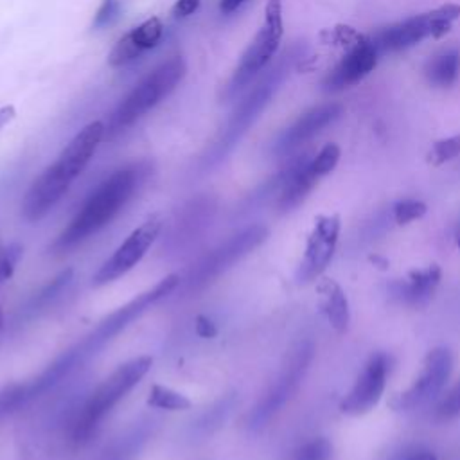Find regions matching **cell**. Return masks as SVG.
Here are the masks:
<instances>
[{
  "mask_svg": "<svg viewBox=\"0 0 460 460\" xmlns=\"http://www.w3.org/2000/svg\"><path fill=\"white\" fill-rule=\"evenodd\" d=\"M178 286L180 277L176 273H171L160 279L153 288L138 293L129 302L106 314L88 334H84L75 345H72L59 358H56L38 377H34L31 383H25L27 399L32 401L45 394L47 390L54 388L63 379H66L70 374H74L77 368L88 363L93 356H97L110 341H113L147 309H151L162 298L169 296Z\"/></svg>",
  "mask_w": 460,
  "mask_h": 460,
  "instance_id": "6da1fadb",
  "label": "cell"
},
{
  "mask_svg": "<svg viewBox=\"0 0 460 460\" xmlns=\"http://www.w3.org/2000/svg\"><path fill=\"white\" fill-rule=\"evenodd\" d=\"M149 174V162H133L106 176L59 232L52 243V252L65 253L99 234L135 198Z\"/></svg>",
  "mask_w": 460,
  "mask_h": 460,
  "instance_id": "7a4b0ae2",
  "label": "cell"
},
{
  "mask_svg": "<svg viewBox=\"0 0 460 460\" xmlns=\"http://www.w3.org/2000/svg\"><path fill=\"white\" fill-rule=\"evenodd\" d=\"M104 122H88L72 137L59 156L32 181L22 203V214L27 221H40L54 208L95 155L104 138Z\"/></svg>",
  "mask_w": 460,
  "mask_h": 460,
  "instance_id": "3957f363",
  "label": "cell"
},
{
  "mask_svg": "<svg viewBox=\"0 0 460 460\" xmlns=\"http://www.w3.org/2000/svg\"><path fill=\"white\" fill-rule=\"evenodd\" d=\"M300 58L296 49H291L282 56V59L270 68L257 84L239 101L235 110L232 111L230 119L226 120L225 128L217 135V138L212 142V146L205 151L201 158V169H212L217 164H221L239 144V140L246 135V131L253 126V122L259 119L262 110L268 106L275 92L284 83L286 75L289 74V68L293 66V61Z\"/></svg>",
  "mask_w": 460,
  "mask_h": 460,
  "instance_id": "277c9868",
  "label": "cell"
},
{
  "mask_svg": "<svg viewBox=\"0 0 460 460\" xmlns=\"http://www.w3.org/2000/svg\"><path fill=\"white\" fill-rule=\"evenodd\" d=\"M151 365V356H137L119 365L106 379H102L101 385L88 395L84 404L75 413V419L70 426V440L75 446L86 444L92 438V435L97 433L102 420L111 413V410L149 372Z\"/></svg>",
  "mask_w": 460,
  "mask_h": 460,
  "instance_id": "5b68a950",
  "label": "cell"
},
{
  "mask_svg": "<svg viewBox=\"0 0 460 460\" xmlns=\"http://www.w3.org/2000/svg\"><path fill=\"white\" fill-rule=\"evenodd\" d=\"M185 72L187 65L181 56H172L155 66L111 111L108 124H104V138L111 140L140 120L180 84Z\"/></svg>",
  "mask_w": 460,
  "mask_h": 460,
  "instance_id": "8992f818",
  "label": "cell"
},
{
  "mask_svg": "<svg viewBox=\"0 0 460 460\" xmlns=\"http://www.w3.org/2000/svg\"><path fill=\"white\" fill-rule=\"evenodd\" d=\"M270 235L268 226L264 225H248L239 232L228 235L225 241L216 244L205 255H201L187 271L183 282L180 279V286L185 295L205 289L216 279H219L225 271H228L234 264L259 248Z\"/></svg>",
  "mask_w": 460,
  "mask_h": 460,
  "instance_id": "52a82bcc",
  "label": "cell"
},
{
  "mask_svg": "<svg viewBox=\"0 0 460 460\" xmlns=\"http://www.w3.org/2000/svg\"><path fill=\"white\" fill-rule=\"evenodd\" d=\"M313 356L314 345L311 340H302L293 347L277 377L271 381L268 390L262 394V397L257 401L248 415V428L252 431L262 429L289 402V399L300 388L313 361Z\"/></svg>",
  "mask_w": 460,
  "mask_h": 460,
  "instance_id": "ba28073f",
  "label": "cell"
},
{
  "mask_svg": "<svg viewBox=\"0 0 460 460\" xmlns=\"http://www.w3.org/2000/svg\"><path fill=\"white\" fill-rule=\"evenodd\" d=\"M284 34V20H282V2L268 0L264 7V22L246 50L243 52L232 77L225 84L221 97L232 99L237 95L262 68L270 63L275 52L280 47V40Z\"/></svg>",
  "mask_w": 460,
  "mask_h": 460,
  "instance_id": "9c48e42d",
  "label": "cell"
},
{
  "mask_svg": "<svg viewBox=\"0 0 460 460\" xmlns=\"http://www.w3.org/2000/svg\"><path fill=\"white\" fill-rule=\"evenodd\" d=\"M460 18L458 4H444L428 13L410 16L377 31L372 38L379 54L397 52L420 43L426 38H442L451 31L455 20Z\"/></svg>",
  "mask_w": 460,
  "mask_h": 460,
  "instance_id": "30bf717a",
  "label": "cell"
},
{
  "mask_svg": "<svg viewBox=\"0 0 460 460\" xmlns=\"http://www.w3.org/2000/svg\"><path fill=\"white\" fill-rule=\"evenodd\" d=\"M453 372V354L447 347L431 349L422 361L419 376L413 383L395 394L390 401V406L395 411H411L422 408L435 401L444 390L449 376Z\"/></svg>",
  "mask_w": 460,
  "mask_h": 460,
  "instance_id": "8fae6325",
  "label": "cell"
},
{
  "mask_svg": "<svg viewBox=\"0 0 460 460\" xmlns=\"http://www.w3.org/2000/svg\"><path fill=\"white\" fill-rule=\"evenodd\" d=\"M162 228L164 221L158 214H153L144 223H140L99 266L92 279L93 286H106L131 271L144 259L153 243L158 239Z\"/></svg>",
  "mask_w": 460,
  "mask_h": 460,
  "instance_id": "7c38bea8",
  "label": "cell"
},
{
  "mask_svg": "<svg viewBox=\"0 0 460 460\" xmlns=\"http://www.w3.org/2000/svg\"><path fill=\"white\" fill-rule=\"evenodd\" d=\"M390 370L392 356L381 350L374 352L363 365L352 388L340 401V411L350 417H359L372 411L383 397Z\"/></svg>",
  "mask_w": 460,
  "mask_h": 460,
  "instance_id": "4fadbf2b",
  "label": "cell"
},
{
  "mask_svg": "<svg viewBox=\"0 0 460 460\" xmlns=\"http://www.w3.org/2000/svg\"><path fill=\"white\" fill-rule=\"evenodd\" d=\"M341 230L338 214H320L307 235L302 261L296 270V282L307 284L318 279L334 257Z\"/></svg>",
  "mask_w": 460,
  "mask_h": 460,
  "instance_id": "5bb4252c",
  "label": "cell"
},
{
  "mask_svg": "<svg viewBox=\"0 0 460 460\" xmlns=\"http://www.w3.org/2000/svg\"><path fill=\"white\" fill-rule=\"evenodd\" d=\"M379 50L372 38L365 36L359 43L350 47L336 66L323 77L322 86L325 92H340L363 81L377 65Z\"/></svg>",
  "mask_w": 460,
  "mask_h": 460,
  "instance_id": "9a60e30c",
  "label": "cell"
},
{
  "mask_svg": "<svg viewBox=\"0 0 460 460\" xmlns=\"http://www.w3.org/2000/svg\"><path fill=\"white\" fill-rule=\"evenodd\" d=\"M216 214V201L210 196H198L187 201L172 219L167 234V248L178 252L192 244L210 226Z\"/></svg>",
  "mask_w": 460,
  "mask_h": 460,
  "instance_id": "2e32d148",
  "label": "cell"
},
{
  "mask_svg": "<svg viewBox=\"0 0 460 460\" xmlns=\"http://www.w3.org/2000/svg\"><path fill=\"white\" fill-rule=\"evenodd\" d=\"M341 111H343V106L340 102H325L307 110L279 135L275 142V153L286 155L300 147L302 144L311 140L314 135H318L323 128H327L336 119H340Z\"/></svg>",
  "mask_w": 460,
  "mask_h": 460,
  "instance_id": "e0dca14e",
  "label": "cell"
},
{
  "mask_svg": "<svg viewBox=\"0 0 460 460\" xmlns=\"http://www.w3.org/2000/svg\"><path fill=\"white\" fill-rule=\"evenodd\" d=\"M442 279V270L438 264H428L422 268L410 270L406 277L395 279L388 284L390 298L408 307H422L426 305Z\"/></svg>",
  "mask_w": 460,
  "mask_h": 460,
  "instance_id": "ac0fdd59",
  "label": "cell"
},
{
  "mask_svg": "<svg viewBox=\"0 0 460 460\" xmlns=\"http://www.w3.org/2000/svg\"><path fill=\"white\" fill-rule=\"evenodd\" d=\"M162 32H164V25L160 18L153 16L144 20L142 23L128 31L122 38H119V41L113 45L108 56V63L117 68L135 61L142 52L153 49L160 41Z\"/></svg>",
  "mask_w": 460,
  "mask_h": 460,
  "instance_id": "d6986e66",
  "label": "cell"
},
{
  "mask_svg": "<svg viewBox=\"0 0 460 460\" xmlns=\"http://www.w3.org/2000/svg\"><path fill=\"white\" fill-rule=\"evenodd\" d=\"M318 180L320 176L313 171L311 158H307V155L293 160L289 164L288 178L279 192V199H277L279 210L289 212L296 208L309 196V192L314 189Z\"/></svg>",
  "mask_w": 460,
  "mask_h": 460,
  "instance_id": "ffe728a7",
  "label": "cell"
},
{
  "mask_svg": "<svg viewBox=\"0 0 460 460\" xmlns=\"http://www.w3.org/2000/svg\"><path fill=\"white\" fill-rule=\"evenodd\" d=\"M318 305L329 325L343 334L350 323V305L341 286L332 279H323L318 284Z\"/></svg>",
  "mask_w": 460,
  "mask_h": 460,
  "instance_id": "44dd1931",
  "label": "cell"
},
{
  "mask_svg": "<svg viewBox=\"0 0 460 460\" xmlns=\"http://www.w3.org/2000/svg\"><path fill=\"white\" fill-rule=\"evenodd\" d=\"M153 428L155 424L151 419L135 422L124 433L115 437V440H111L104 447L97 460H135V456L142 451V447L153 435Z\"/></svg>",
  "mask_w": 460,
  "mask_h": 460,
  "instance_id": "7402d4cb",
  "label": "cell"
},
{
  "mask_svg": "<svg viewBox=\"0 0 460 460\" xmlns=\"http://www.w3.org/2000/svg\"><path fill=\"white\" fill-rule=\"evenodd\" d=\"M460 74V52L456 49L442 50L431 56L424 65V75L437 88L451 86Z\"/></svg>",
  "mask_w": 460,
  "mask_h": 460,
  "instance_id": "603a6c76",
  "label": "cell"
},
{
  "mask_svg": "<svg viewBox=\"0 0 460 460\" xmlns=\"http://www.w3.org/2000/svg\"><path fill=\"white\" fill-rule=\"evenodd\" d=\"M72 270H63L61 273H58L50 282H47L25 305L23 313L27 316H34L45 309H49L68 288L70 280H72Z\"/></svg>",
  "mask_w": 460,
  "mask_h": 460,
  "instance_id": "cb8c5ba5",
  "label": "cell"
},
{
  "mask_svg": "<svg viewBox=\"0 0 460 460\" xmlns=\"http://www.w3.org/2000/svg\"><path fill=\"white\" fill-rule=\"evenodd\" d=\"M235 406V397L234 395H225L217 402H214L210 408H207L205 413L198 417V420L192 426V433L198 437H207L212 435L230 415L232 408Z\"/></svg>",
  "mask_w": 460,
  "mask_h": 460,
  "instance_id": "d4e9b609",
  "label": "cell"
},
{
  "mask_svg": "<svg viewBox=\"0 0 460 460\" xmlns=\"http://www.w3.org/2000/svg\"><path fill=\"white\" fill-rule=\"evenodd\" d=\"M147 406L155 410H167V411H183L192 406L190 399L181 392L165 386V385H153L147 395Z\"/></svg>",
  "mask_w": 460,
  "mask_h": 460,
  "instance_id": "484cf974",
  "label": "cell"
},
{
  "mask_svg": "<svg viewBox=\"0 0 460 460\" xmlns=\"http://www.w3.org/2000/svg\"><path fill=\"white\" fill-rule=\"evenodd\" d=\"M332 442L325 437L311 438L304 444H300L288 460H332Z\"/></svg>",
  "mask_w": 460,
  "mask_h": 460,
  "instance_id": "4316f807",
  "label": "cell"
},
{
  "mask_svg": "<svg viewBox=\"0 0 460 460\" xmlns=\"http://www.w3.org/2000/svg\"><path fill=\"white\" fill-rule=\"evenodd\" d=\"M460 155V135H453L442 140H437L429 153H428V162L431 165H442Z\"/></svg>",
  "mask_w": 460,
  "mask_h": 460,
  "instance_id": "83f0119b",
  "label": "cell"
},
{
  "mask_svg": "<svg viewBox=\"0 0 460 460\" xmlns=\"http://www.w3.org/2000/svg\"><path fill=\"white\" fill-rule=\"evenodd\" d=\"M322 41L323 43H329V45H340V47H345L347 50L350 47H354L356 43H359L365 34L358 32L354 27L350 25H336L334 29H325L322 34H320Z\"/></svg>",
  "mask_w": 460,
  "mask_h": 460,
  "instance_id": "f1b7e54d",
  "label": "cell"
},
{
  "mask_svg": "<svg viewBox=\"0 0 460 460\" xmlns=\"http://www.w3.org/2000/svg\"><path fill=\"white\" fill-rule=\"evenodd\" d=\"M428 212V205L420 199H401L392 207V216L397 225H408L420 219Z\"/></svg>",
  "mask_w": 460,
  "mask_h": 460,
  "instance_id": "f546056e",
  "label": "cell"
},
{
  "mask_svg": "<svg viewBox=\"0 0 460 460\" xmlns=\"http://www.w3.org/2000/svg\"><path fill=\"white\" fill-rule=\"evenodd\" d=\"M340 156H341V149L338 144L331 142V144H325L313 158H311V167L313 171L322 178L325 174H329L331 171H334V167L338 165L340 162Z\"/></svg>",
  "mask_w": 460,
  "mask_h": 460,
  "instance_id": "4dcf8cb0",
  "label": "cell"
},
{
  "mask_svg": "<svg viewBox=\"0 0 460 460\" xmlns=\"http://www.w3.org/2000/svg\"><path fill=\"white\" fill-rule=\"evenodd\" d=\"M29 402L25 383L23 385H9L0 390V419L20 410Z\"/></svg>",
  "mask_w": 460,
  "mask_h": 460,
  "instance_id": "1f68e13d",
  "label": "cell"
},
{
  "mask_svg": "<svg viewBox=\"0 0 460 460\" xmlns=\"http://www.w3.org/2000/svg\"><path fill=\"white\" fill-rule=\"evenodd\" d=\"M460 415V381L438 401L435 408V419L444 422Z\"/></svg>",
  "mask_w": 460,
  "mask_h": 460,
  "instance_id": "d6a6232c",
  "label": "cell"
},
{
  "mask_svg": "<svg viewBox=\"0 0 460 460\" xmlns=\"http://www.w3.org/2000/svg\"><path fill=\"white\" fill-rule=\"evenodd\" d=\"M120 11V2L119 0H101L93 20H92V29H102L108 27L115 22Z\"/></svg>",
  "mask_w": 460,
  "mask_h": 460,
  "instance_id": "836d02e7",
  "label": "cell"
},
{
  "mask_svg": "<svg viewBox=\"0 0 460 460\" xmlns=\"http://www.w3.org/2000/svg\"><path fill=\"white\" fill-rule=\"evenodd\" d=\"M201 0H176L172 5V16L174 18H187L190 16L198 7Z\"/></svg>",
  "mask_w": 460,
  "mask_h": 460,
  "instance_id": "e575fe53",
  "label": "cell"
},
{
  "mask_svg": "<svg viewBox=\"0 0 460 460\" xmlns=\"http://www.w3.org/2000/svg\"><path fill=\"white\" fill-rule=\"evenodd\" d=\"M196 332L201 338H212L217 334V329L207 316H198L196 318Z\"/></svg>",
  "mask_w": 460,
  "mask_h": 460,
  "instance_id": "d590c367",
  "label": "cell"
},
{
  "mask_svg": "<svg viewBox=\"0 0 460 460\" xmlns=\"http://www.w3.org/2000/svg\"><path fill=\"white\" fill-rule=\"evenodd\" d=\"M14 117H16V108L13 104L0 106V129L7 126L11 120H14Z\"/></svg>",
  "mask_w": 460,
  "mask_h": 460,
  "instance_id": "8d00e7d4",
  "label": "cell"
},
{
  "mask_svg": "<svg viewBox=\"0 0 460 460\" xmlns=\"http://www.w3.org/2000/svg\"><path fill=\"white\" fill-rule=\"evenodd\" d=\"M243 2H244V0H221V2H219V11L225 13V14H230V13H234L235 9H239V7L243 5Z\"/></svg>",
  "mask_w": 460,
  "mask_h": 460,
  "instance_id": "74e56055",
  "label": "cell"
},
{
  "mask_svg": "<svg viewBox=\"0 0 460 460\" xmlns=\"http://www.w3.org/2000/svg\"><path fill=\"white\" fill-rule=\"evenodd\" d=\"M404 460H437V456L431 451H417V453L406 456Z\"/></svg>",
  "mask_w": 460,
  "mask_h": 460,
  "instance_id": "f35d334b",
  "label": "cell"
},
{
  "mask_svg": "<svg viewBox=\"0 0 460 460\" xmlns=\"http://www.w3.org/2000/svg\"><path fill=\"white\" fill-rule=\"evenodd\" d=\"M456 244H458V248H460V232L456 234Z\"/></svg>",
  "mask_w": 460,
  "mask_h": 460,
  "instance_id": "ab89813d",
  "label": "cell"
},
{
  "mask_svg": "<svg viewBox=\"0 0 460 460\" xmlns=\"http://www.w3.org/2000/svg\"><path fill=\"white\" fill-rule=\"evenodd\" d=\"M2 323H4V316H2V309H0V329H2Z\"/></svg>",
  "mask_w": 460,
  "mask_h": 460,
  "instance_id": "60d3db41",
  "label": "cell"
},
{
  "mask_svg": "<svg viewBox=\"0 0 460 460\" xmlns=\"http://www.w3.org/2000/svg\"><path fill=\"white\" fill-rule=\"evenodd\" d=\"M458 232H460V230H458Z\"/></svg>",
  "mask_w": 460,
  "mask_h": 460,
  "instance_id": "b9f144b4",
  "label": "cell"
}]
</instances>
